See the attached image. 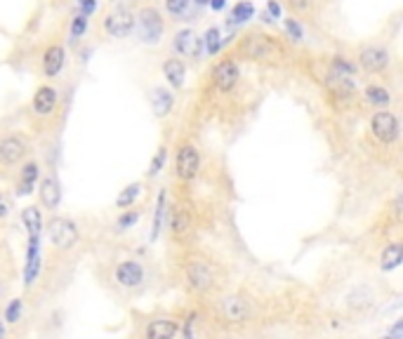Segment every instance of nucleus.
<instances>
[{
    "label": "nucleus",
    "mask_w": 403,
    "mask_h": 339,
    "mask_svg": "<svg viewBox=\"0 0 403 339\" xmlns=\"http://www.w3.org/2000/svg\"><path fill=\"white\" fill-rule=\"evenodd\" d=\"M182 285L196 299L213 297L222 288L220 267L203 252H189L182 259Z\"/></svg>",
    "instance_id": "nucleus-1"
},
{
    "label": "nucleus",
    "mask_w": 403,
    "mask_h": 339,
    "mask_svg": "<svg viewBox=\"0 0 403 339\" xmlns=\"http://www.w3.org/2000/svg\"><path fill=\"white\" fill-rule=\"evenodd\" d=\"M109 283L111 288L118 290L125 297H135L147 290L149 285V269L142 259L137 257H123L111 264L109 269Z\"/></svg>",
    "instance_id": "nucleus-2"
},
{
    "label": "nucleus",
    "mask_w": 403,
    "mask_h": 339,
    "mask_svg": "<svg viewBox=\"0 0 403 339\" xmlns=\"http://www.w3.org/2000/svg\"><path fill=\"white\" fill-rule=\"evenodd\" d=\"M182 318L170 311H154V314L135 316L130 339H177L180 337Z\"/></svg>",
    "instance_id": "nucleus-3"
},
{
    "label": "nucleus",
    "mask_w": 403,
    "mask_h": 339,
    "mask_svg": "<svg viewBox=\"0 0 403 339\" xmlns=\"http://www.w3.org/2000/svg\"><path fill=\"white\" fill-rule=\"evenodd\" d=\"M217 318L224 328L241 330L248 328L255 318V302L243 292H229L217 297Z\"/></svg>",
    "instance_id": "nucleus-4"
},
{
    "label": "nucleus",
    "mask_w": 403,
    "mask_h": 339,
    "mask_svg": "<svg viewBox=\"0 0 403 339\" xmlns=\"http://www.w3.org/2000/svg\"><path fill=\"white\" fill-rule=\"evenodd\" d=\"M236 52H239V57L253 59V62H274V59L283 57V45L279 43L276 36H269V33H262V31H253L241 38Z\"/></svg>",
    "instance_id": "nucleus-5"
},
{
    "label": "nucleus",
    "mask_w": 403,
    "mask_h": 339,
    "mask_svg": "<svg viewBox=\"0 0 403 339\" xmlns=\"http://www.w3.org/2000/svg\"><path fill=\"white\" fill-rule=\"evenodd\" d=\"M43 231H48V241L57 252H71L81 243V226L71 217L52 215Z\"/></svg>",
    "instance_id": "nucleus-6"
},
{
    "label": "nucleus",
    "mask_w": 403,
    "mask_h": 339,
    "mask_svg": "<svg viewBox=\"0 0 403 339\" xmlns=\"http://www.w3.org/2000/svg\"><path fill=\"white\" fill-rule=\"evenodd\" d=\"M31 156V142L17 130L0 135V170H15Z\"/></svg>",
    "instance_id": "nucleus-7"
},
{
    "label": "nucleus",
    "mask_w": 403,
    "mask_h": 339,
    "mask_svg": "<svg viewBox=\"0 0 403 339\" xmlns=\"http://www.w3.org/2000/svg\"><path fill=\"white\" fill-rule=\"evenodd\" d=\"M135 31L137 38L147 45H158L165 36V17L154 5H144L135 15Z\"/></svg>",
    "instance_id": "nucleus-8"
},
{
    "label": "nucleus",
    "mask_w": 403,
    "mask_h": 339,
    "mask_svg": "<svg viewBox=\"0 0 403 339\" xmlns=\"http://www.w3.org/2000/svg\"><path fill=\"white\" fill-rule=\"evenodd\" d=\"M368 130H371V137L380 146H394L401 139L399 116H396L392 109H378V111H375L371 116V123H368Z\"/></svg>",
    "instance_id": "nucleus-9"
},
{
    "label": "nucleus",
    "mask_w": 403,
    "mask_h": 339,
    "mask_svg": "<svg viewBox=\"0 0 403 339\" xmlns=\"http://www.w3.org/2000/svg\"><path fill=\"white\" fill-rule=\"evenodd\" d=\"M43 236H26V250H24V271H22V283L26 290H33L38 283V278L43 274Z\"/></svg>",
    "instance_id": "nucleus-10"
},
{
    "label": "nucleus",
    "mask_w": 403,
    "mask_h": 339,
    "mask_svg": "<svg viewBox=\"0 0 403 339\" xmlns=\"http://www.w3.org/2000/svg\"><path fill=\"white\" fill-rule=\"evenodd\" d=\"M198 172H201V151H198V146L191 142L180 144L175 151V177L189 184L198 177Z\"/></svg>",
    "instance_id": "nucleus-11"
},
{
    "label": "nucleus",
    "mask_w": 403,
    "mask_h": 339,
    "mask_svg": "<svg viewBox=\"0 0 403 339\" xmlns=\"http://www.w3.org/2000/svg\"><path fill=\"white\" fill-rule=\"evenodd\" d=\"M356 62L366 73H387L392 66V52L380 43H363L356 52Z\"/></svg>",
    "instance_id": "nucleus-12"
},
{
    "label": "nucleus",
    "mask_w": 403,
    "mask_h": 339,
    "mask_svg": "<svg viewBox=\"0 0 403 339\" xmlns=\"http://www.w3.org/2000/svg\"><path fill=\"white\" fill-rule=\"evenodd\" d=\"M210 81H213V88L222 95H229V92L236 90V85L241 81V66L234 57H224L220 59L213 71H210Z\"/></svg>",
    "instance_id": "nucleus-13"
},
{
    "label": "nucleus",
    "mask_w": 403,
    "mask_h": 339,
    "mask_svg": "<svg viewBox=\"0 0 403 339\" xmlns=\"http://www.w3.org/2000/svg\"><path fill=\"white\" fill-rule=\"evenodd\" d=\"M104 33L114 41H125L135 33V12L128 8H116L104 17Z\"/></svg>",
    "instance_id": "nucleus-14"
},
{
    "label": "nucleus",
    "mask_w": 403,
    "mask_h": 339,
    "mask_svg": "<svg viewBox=\"0 0 403 339\" xmlns=\"http://www.w3.org/2000/svg\"><path fill=\"white\" fill-rule=\"evenodd\" d=\"M57 106H59V90L55 85H41L31 97V116L48 121V118L55 116Z\"/></svg>",
    "instance_id": "nucleus-15"
},
{
    "label": "nucleus",
    "mask_w": 403,
    "mask_h": 339,
    "mask_svg": "<svg viewBox=\"0 0 403 339\" xmlns=\"http://www.w3.org/2000/svg\"><path fill=\"white\" fill-rule=\"evenodd\" d=\"M38 198H41V208H45V212H55L62 208V184H59V177L55 172H48V175H41V182L36 186Z\"/></svg>",
    "instance_id": "nucleus-16"
},
{
    "label": "nucleus",
    "mask_w": 403,
    "mask_h": 339,
    "mask_svg": "<svg viewBox=\"0 0 403 339\" xmlns=\"http://www.w3.org/2000/svg\"><path fill=\"white\" fill-rule=\"evenodd\" d=\"M38 182H41V163L33 161V158H26V161L19 165L17 177H15V196L24 198L31 196L36 191Z\"/></svg>",
    "instance_id": "nucleus-17"
},
{
    "label": "nucleus",
    "mask_w": 403,
    "mask_h": 339,
    "mask_svg": "<svg viewBox=\"0 0 403 339\" xmlns=\"http://www.w3.org/2000/svg\"><path fill=\"white\" fill-rule=\"evenodd\" d=\"M173 50H175L177 57L198 59L201 57V50H203V41L194 29H180L173 36Z\"/></svg>",
    "instance_id": "nucleus-18"
},
{
    "label": "nucleus",
    "mask_w": 403,
    "mask_h": 339,
    "mask_svg": "<svg viewBox=\"0 0 403 339\" xmlns=\"http://www.w3.org/2000/svg\"><path fill=\"white\" fill-rule=\"evenodd\" d=\"M66 64V48L59 43H52L45 48L43 57H41V73L45 78H57L59 73L64 71Z\"/></svg>",
    "instance_id": "nucleus-19"
},
{
    "label": "nucleus",
    "mask_w": 403,
    "mask_h": 339,
    "mask_svg": "<svg viewBox=\"0 0 403 339\" xmlns=\"http://www.w3.org/2000/svg\"><path fill=\"white\" fill-rule=\"evenodd\" d=\"M149 104H151V111H154L156 118H168L170 113L175 109V95L170 88H163V85H154L149 90Z\"/></svg>",
    "instance_id": "nucleus-20"
},
{
    "label": "nucleus",
    "mask_w": 403,
    "mask_h": 339,
    "mask_svg": "<svg viewBox=\"0 0 403 339\" xmlns=\"http://www.w3.org/2000/svg\"><path fill=\"white\" fill-rule=\"evenodd\" d=\"M165 81L173 90H182L184 83H187V64H184L182 57H168L161 66Z\"/></svg>",
    "instance_id": "nucleus-21"
},
{
    "label": "nucleus",
    "mask_w": 403,
    "mask_h": 339,
    "mask_svg": "<svg viewBox=\"0 0 403 339\" xmlns=\"http://www.w3.org/2000/svg\"><path fill=\"white\" fill-rule=\"evenodd\" d=\"M19 219H22L26 236H43L45 219H43L41 205H26V208H22V212H19Z\"/></svg>",
    "instance_id": "nucleus-22"
},
{
    "label": "nucleus",
    "mask_w": 403,
    "mask_h": 339,
    "mask_svg": "<svg viewBox=\"0 0 403 339\" xmlns=\"http://www.w3.org/2000/svg\"><path fill=\"white\" fill-rule=\"evenodd\" d=\"M403 262V243L401 241H392L387 243L380 252V269L389 274V271H396Z\"/></svg>",
    "instance_id": "nucleus-23"
},
{
    "label": "nucleus",
    "mask_w": 403,
    "mask_h": 339,
    "mask_svg": "<svg viewBox=\"0 0 403 339\" xmlns=\"http://www.w3.org/2000/svg\"><path fill=\"white\" fill-rule=\"evenodd\" d=\"M363 97H366V102L375 106V109H389V104H392V90L385 88V85H366V90H363Z\"/></svg>",
    "instance_id": "nucleus-24"
},
{
    "label": "nucleus",
    "mask_w": 403,
    "mask_h": 339,
    "mask_svg": "<svg viewBox=\"0 0 403 339\" xmlns=\"http://www.w3.org/2000/svg\"><path fill=\"white\" fill-rule=\"evenodd\" d=\"M144 194V182H130L125 189H121V194L116 196V210H128L135 208V203L140 201Z\"/></svg>",
    "instance_id": "nucleus-25"
},
{
    "label": "nucleus",
    "mask_w": 403,
    "mask_h": 339,
    "mask_svg": "<svg viewBox=\"0 0 403 339\" xmlns=\"http://www.w3.org/2000/svg\"><path fill=\"white\" fill-rule=\"evenodd\" d=\"M191 226H194V217H191L189 210H173V215H170V234L175 238H184L191 231Z\"/></svg>",
    "instance_id": "nucleus-26"
},
{
    "label": "nucleus",
    "mask_w": 403,
    "mask_h": 339,
    "mask_svg": "<svg viewBox=\"0 0 403 339\" xmlns=\"http://www.w3.org/2000/svg\"><path fill=\"white\" fill-rule=\"evenodd\" d=\"M257 15V10H255V3L253 0H239V3L231 8L229 12V26H239V24H246L250 22Z\"/></svg>",
    "instance_id": "nucleus-27"
},
{
    "label": "nucleus",
    "mask_w": 403,
    "mask_h": 339,
    "mask_svg": "<svg viewBox=\"0 0 403 339\" xmlns=\"http://www.w3.org/2000/svg\"><path fill=\"white\" fill-rule=\"evenodd\" d=\"M165 215H168V194L161 191L158 194V201H156V210H154V222H151V241H156L161 236L163 226H165Z\"/></svg>",
    "instance_id": "nucleus-28"
},
{
    "label": "nucleus",
    "mask_w": 403,
    "mask_h": 339,
    "mask_svg": "<svg viewBox=\"0 0 403 339\" xmlns=\"http://www.w3.org/2000/svg\"><path fill=\"white\" fill-rule=\"evenodd\" d=\"M24 314H26V304L22 297H12L8 304L3 307V321L8 325H17L24 321Z\"/></svg>",
    "instance_id": "nucleus-29"
},
{
    "label": "nucleus",
    "mask_w": 403,
    "mask_h": 339,
    "mask_svg": "<svg viewBox=\"0 0 403 339\" xmlns=\"http://www.w3.org/2000/svg\"><path fill=\"white\" fill-rule=\"evenodd\" d=\"M201 41H203V48H206V52L210 57H215L217 52L222 50V31H220V26H210V29L203 33L201 36Z\"/></svg>",
    "instance_id": "nucleus-30"
},
{
    "label": "nucleus",
    "mask_w": 403,
    "mask_h": 339,
    "mask_svg": "<svg viewBox=\"0 0 403 339\" xmlns=\"http://www.w3.org/2000/svg\"><path fill=\"white\" fill-rule=\"evenodd\" d=\"M121 215L116 217V222H114V229L116 231H130L132 226H137V222H140V217H142V210H135V208H128V210H118Z\"/></svg>",
    "instance_id": "nucleus-31"
},
{
    "label": "nucleus",
    "mask_w": 403,
    "mask_h": 339,
    "mask_svg": "<svg viewBox=\"0 0 403 339\" xmlns=\"http://www.w3.org/2000/svg\"><path fill=\"white\" fill-rule=\"evenodd\" d=\"M90 29V17H85V15H78L71 19V24H69V38H71V43H78L81 38H85V33H88Z\"/></svg>",
    "instance_id": "nucleus-32"
},
{
    "label": "nucleus",
    "mask_w": 403,
    "mask_h": 339,
    "mask_svg": "<svg viewBox=\"0 0 403 339\" xmlns=\"http://www.w3.org/2000/svg\"><path fill=\"white\" fill-rule=\"evenodd\" d=\"M165 163H168V149H165V146H161V149H158L156 154H154V158H151L149 170H147V177L154 179V177L161 175L163 168H165Z\"/></svg>",
    "instance_id": "nucleus-33"
},
{
    "label": "nucleus",
    "mask_w": 403,
    "mask_h": 339,
    "mask_svg": "<svg viewBox=\"0 0 403 339\" xmlns=\"http://www.w3.org/2000/svg\"><path fill=\"white\" fill-rule=\"evenodd\" d=\"M283 29H286V36L293 43H302V41H305V29H302L300 19H295V17L283 19Z\"/></svg>",
    "instance_id": "nucleus-34"
},
{
    "label": "nucleus",
    "mask_w": 403,
    "mask_h": 339,
    "mask_svg": "<svg viewBox=\"0 0 403 339\" xmlns=\"http://www.w3.org/2000/svg\"><path fill=\"white\" fill-rule=\"evenodd\" d=\"M189 8H191V0H165V12L173 19L187 17Z\"/></svg>",
    "instance_id": "nucleus-35"
},
{
    "label": "nucleus",
    "mask_w": 403,
    "mask_h": 339,
    "mask_svg": "<svg viewBox=\"0 0 403 339\" xmlns=\"http://www.w3.org/2000/svg\"><path fill=\"white\" fill-rule=\"evenodd\" d=\"M196 328H198V314L191 311V314L182 321V328H180L182 339H196Z\"/></svg>",
    "instance_id": "nucleus-36"
},
{
    "label": "nucleus",
    "mask_w": 403,
    "mask_h": 339,
    "mask_svg": "<svg viewBox=\"0 0 403 339\" xmlns=\"http://www.w3.org/2000/svg\"><path fill=\"white\" fill-rule=\"evenodd\" d=\"M314 0H286V5L293 12H297V15H305V12H309V8H312Z\"/></svg>",
    "instance_id": "nucleus-37"
},
{
    "label": "nucleus",
    "mask_w": 403,
    "mask_h": 339,
    "mask_svg": "<svg viewBox=\"0 0 403 339\" xmlns=\"http://www.w3.org/2000/svg\"><path fill=\"white\" fill-rule=\"evenodd\" d=\"M97 10V0H78V12L85 17H92Z\"/></svg>",
    "instance_id": "nucleus-38"
},
{
    "label": "nucleus",
    "mask_w": 403,
    "mask_h": 339,
    "mask_svg": "<svg viewBox=\"0 0 403 339\" xmlns=\"http://www.w3.org/2000/svg\"><path fill=\"white\" fill-rule=\"evenodd\" d=\"M267 15L272 17L274 22L276 19H281V5L276 3V0H267Z\"/></svg>",
    "instance_id": "nucleus-39"
},
{
    "label": "nucleus",
    "mask_w": 403,
    "mask_h": 339,
    "mask_svg": "<svg viewBox=\"0 0 403 339\" xmlns=\"http://www.w3.org/2000/svg\"><path fill=\"white\" fill-rule=\"evenodd\" d=\"M8 212H10L8 198H5V194H3V189H0V219H3V217H8Z\"/></svg>",
    "instance_id": "nucleus-40"
},
{
    "label": "nucleus",
    "mask_w": 403,
    "mask_h": 339,
    "mask_svg": "<svg viewBox=\"0 0 403 339\" xmlns=\"http://www.w3.org/2000/svg\"><path fill=\"white\" fill-rule=\"evenodd\" d=\"M208 5H210V10H213V12L227 10V0H208Z\"/></svg>",
    "instance_id": "nucleus-41"
},
{
    "label": "nucleus",
    "mask_w": 403,
    "mask_h": 339,
    "mask_svg": "<svg viewBox=\"0 0 403 339\" xmlns=\"http://www.w3.org/2000/svg\"><path fill=\"white\" fill-rule=\"evenodd\" d=\"M8 337H10V325L0 318V339H8Z\"/></svg>",
    "instance_id": "nucleus-42"
},
{
    "label": "nucleus",
    "mask_w": 403,
    "mask_h": 339,
    "mask_svg": "<svg viewBox=\"0 0 403 339\" xmlns=\"http://www.w3.org/2000/svg\"><path fill=\"white\" fill-rule=\"evenodd\" d=\"M389 335H392L394 339H401V321H396V323H394V328L389 330Z\"/></svg>",
    "instance_id": "nucleus-43"
},
{
    "label": "nucleus",
    "mask_w": 403,
    "mask_h": 339,
    "mask_svg": "<svg viewBox=\"0 0 403 339\" xmlns=\"http://www.w3.org/2000/svg\"><path fill=\"white\" fill-rule=\"evenodd\" d=\"M191 3H196V5H208V0H191Z\"/></svg>",
    "instance_id": "nucleus-44"
},
{
    "label": "nucleus",
    "mask_w": 403,
    "mask_h": 339,
    "mask_svg": "<svg viewBox=\"0 0 403 339\" xmlns=\"http://www.w3.org/2000/svg\"><path fill=\"white\" fill-rule=\"evenodd\" d=\"M380 339H394L392 335H385V337H380Z\"/></svg>",
    "instance_id": "nucleus-45"
},
{
    "label": "nucleus",
    "mask_w": 403,
    "mask_h": 339,
    "mask_svg": "<svg viewBox=\"0 0 403 339\" xmlns=\"http://www.w3.org/2000/svg\"><path fill=\"white\" fill-rule=\"evenodd\" d=\"M220 339H234V337H220Z\"/></svg>",
    "instance_id": "nucleus-46"
}]
</instances>
